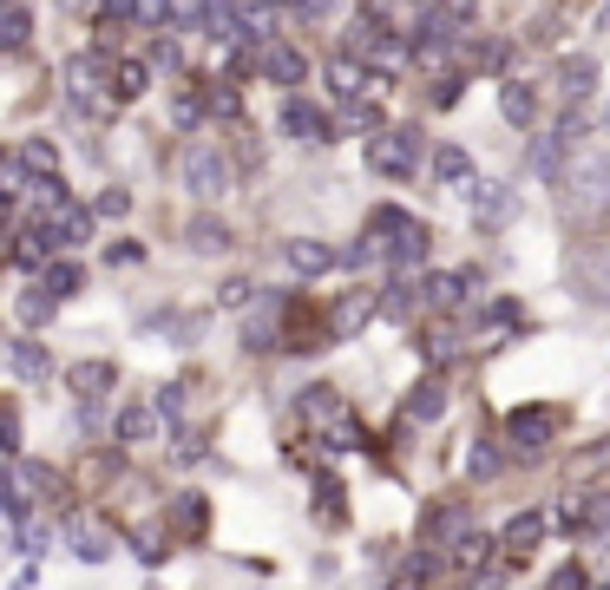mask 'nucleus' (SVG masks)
Here are the masks:
<instances>
[{
	"label": "nucleus",
	"instance_id": "nucleus-1",
	"mask_svg": "<svg viewBox=\"0 0 610 590\" xmlns=\"http://www.w3.org/2000/svg\"><path fill=\"white\" fill-rule=\"evenodd\" d=\"M565 217L578 230H605L610 223V151H585L565 177Z\"/></svg>",
	"mask_w": 610,
	"mask_h": 590
},
{
	"label": "nucleus",
	"instance_id": "nucleus-2",
	"mask_svg": "<svg viewBox=\"0 0 610 590\" xmlns=\"http://www.w3.org/2000/svg\"><path fill=\"white\" fill-rule=\"evenodd\" d=\"M302 414H309V427L322 433L329 453H368V433H361V420L348 414V401L335 387H309L302 394Z\"/></svg>",
	"mask_w": 610,
	"mask_h": 590
},
{
	"label": "nucleus",
	"instance_id": "nucleus-3",
	"mask_svg": "<svg viewBox=\"0 0 610 590\" xmlns=\"http://www.w3.org/2000/svg\"><path fill=\"white\" fill-rule=\"evenodd\" d=\"M112 72L118 66H105V53H72L66 59V105L72 112H105V99H118V85H112Z\"/></svg>",
	"mask_w": 610,
	"mask_h": 590
},
{
	"label": "nucleus",
	"instance_id": "nucleus-4",
	"mask_svg": "<svg viewBox=\"0 0 610 590\" xmlns=\"http://www.w3.org/2000/svg\"><path fill=\"white\" fill-rule=\"evenodd\" d=\"M177 177H184V190H191L197 204H217V197L230 190V158H223L210 138H191V144L177 151Z\"/></svg>",
	"mask_w": 610,
	"mask_h": 590
},
{
	"label": "nucleus",
	"instance_id": "nucleus-5",
	"mask_svg": "<svg viewBox=\"0 0 610 590\" xmlns=\"http://www.w3.org/2000/svg\"><path fill=\"white\" fill-rule=\"evenodd\" d=\"M460 197H467V217H473L480 230H513V223H519V190H506V184H493V177H473Z\"/></svg>",
	"mask_w": 610,
	"mask_h": 590
},
{
	"label": "nucleus",
	"instance_id": "nucleus-6",
	"mask_svg": "<svg viewBox=\"0 0 610 590\" xmlns=\"http://www.w3.org/2000/svg\"><path fill=\"white\" fill-rule=\"evenodd\" d=\"M559 427H565V414L559 407H519L513 420H506V440H513V460H539L552 440H559Z\"/></svg>",
	"mask_w": 610,
	"mask_h": 590
},
{
	"label": "nucleus",
	"instance_id": "nucleus-7",
	"mask_svg": "<svg viewBox=\"0 0 610 590\" xmlns=\"http://www.w3.org/2000/svg\"><path fill=\"white\" fill-rule=\"evenodd\" d=\"M414 164H421V131L388 125L381 138H368V171H381V177H414Z\"/></svg>",
	"mask_w": 610,
	"mask_h": 590
},
{
	"label": "nucleus",
	"instance_id": "nucleus-8",
	"mask_svg": "<svg viewBox=\"0 0 610 590\" xmlns=\"http://www.w3.org/2000/svg\"><path fill=\"white\" fill-rule=\"evenodd\" d=\"M572 289L591 309H610V243H578L572 250Z\"/></svg>",
	"mask_w": 610,
	"mask_h": 590
},
{
	"label": "nucleus",
	"instance_id": "nucleus-9",
	"mask_svg": "<svg viewBox=\"0 0 610 590\" xmlns=\"http://www.w3.org/2000/svg\"><path fill=\"white\" fill-rule=\"evenodd\" d=\"M375 315H381V296H375V289H348V296L329 309V342H355Z\"/></svg>",
	"mask_w": 610,
	"mask_h": 590
},
{
	"label": "nucleus",
	"instance_id": "nucleus-10",
	"mask_svg": "<svg viewBox=\"0 0 610 590\" xmlns=\"http://www.w3.org/2000/svg\"><path fill=\"white\" fill-rule=\"evenodd\" d=\"M66 387L79 394V407H99V401L118 387V368H112V361H72V368H66Z\"/></svg>",
	"mask_w": 610,
	"mask_h": 590
},
{
	"label": "nucleus",
	"instance_id": "nucleus-11",
	"mask_svg": "<svg viewBox=\"0 0 610 590\" xmlns=\"http://www.w3.org/2000/svg\"><path fill=\"white\" fill-rule=\"evenodd\" d=\"M66 545H72L79 565H105V558H112V532H105L99 519H85V512L66 519Z\"/></svg>",
	"mask_w": 610,
	"mask_h": 590
},
{
	"label": "nucleus",
	"instance_id": "nucleus-12",
	"mask_svg": "<svg viewBox=\"0 0 610 590\" xmlns=\"http://www.w3.org/2000/svg\"><path fill=\"white\" fill-rule=\"evenodd\" d=\"M283 131H289V138H302V144H329V138H335V118H329V112H315L309 99H289V105H283Z\"/></svg>",
	"mask_w": 610,
	"mask_h": 590
},
{
	"label": "nucleus",
	"instance_id": "nucleus-13",
	"mask_svg": "<svg viewBox=\"0 0 610 590\" xmlns=\"http://www.w3.org/2000/svg\"><path fill=\"white\" fill-rule=\"evenodd\" d=\"M565 144H572V138H565L559 125H552V131H539V138H532V158H526V171H532L539 184H559V177H572V171H565Z\"/></svg>",
	"mask_w": 610,
	"mask_h": 590
},
{
	"label": "nucleus",
	"instance_id": "nucleus-14",
	"mask_svg": "<svg viewBox=\"0 0 610 590\" xmlns=\"http://www.w3.org/2000/svg\"><path fill=\"white\" fill-rule=\"evenodd\" d=\"M440 414H447V381H440V374H427V381L401 401V420H407V427H434Z\"/></svg>",
	"mask_w": 610,
	"mask_h": 590
},
{
	"label": "nucleus",
	"instance_id": "nucleus-15",
	"mask_svg": "<svg viewBox=\"0 0 610 590\" xmlns=\"http://www.w3.org/2000/svg\"><path fill=\"white\" fill-rule=\"evenodd\" d=\"M7 368H13V381H53V355L33 335H13L7 342Z\"/></svg>",
	"mask_w": 610,
	"mask_h": 590
},
{
	"label": "nucleus",
	"instance_id": "nucleus-16",
	"mask_svg": "<svg viewBox=\"0 0 610 590\" xmlns=\"http://www.w3.org/2000/svg\"><path fill=\"white\" fill-rule=\"evenodd\" d=\"M473 532H480V525H473V512H467V506H440V512L427 519V545H447V552H460Z\"/></svg>",
	"mask_w": 610,
	"mask_h": 590
},
{
	"label": "nucleus",
	"instance_id": "nucleus-17",
	"mask_svg": "<svg viewBox=\"0 0 610 590\" xmlns=\"http://www.w3.org/2000/svg\"><path fill=\"white\" fill-rule=\"evenodd\" d=\"M263 79H269V85H302V79H309V59H302L296 46H283V39H269V46H263Z\"/></svg>",
	"mask_w": 610,
	"mask_h": 590
},
{
	"label": "nucleus",
	"instance_id": "nucleus-18",
	"mask_svg": "<svg viewBox=\"0 0 610 590\" xmlns=\"http://www.w3.org/2000/svg\"><path fill=\"white\" fill-rule=\"evenodd\" d=\"M39 236H46V243H59V250H72V243H85V236H92V210L66 204V210H53V217L39 223Z\"/></svg>",
	"mask_w": 610,
	"mask_h": 590
},
{
	"label": "nucleus",
	"instance_id": "nucleus-19",
	"mask_svg": "<svg viewBox=\"0 0 610 590\" xmlns=\"http://www.w3.org/2000/svg\"><path fill=\"white\" fill-rule=\"evenodd\" d=\"M421 296H427V309H440V315H453V309L467 302V276H460V269H434V276L421 282Z\"/></svg>",
	"mask_w": 610,
	"mask_h": 590
},
{
	"label": "nucleus",
	"instance_id": "nucleus-20",
	"mask_svg": "<svg viewBox=\"0 0 610 590\" xmlns=\"http://www.w3.org/2000/svg\"><path fill=\"white\" fill-rule=\"evenodd\" d=\"M545 532H552V519H545V512H519V519L506 525V539H499V545H506V558H532V545H539Z\"/></svg>",
	"mask_w": 610,
	"mask_h": 590
},
{
	"label": "nucleus",
	"instance_id": "nucleus-21",
	"mask_svg": "<svg viewBox=\"0 0 610 590\" xmlns=\"http://www.w3.org/2000/svg\"><path fill=\"white\" fill-rule=\"evenodd\" d=\"M184 243H191L197 256H223V250H230V223H223V217H191V223H184Z\"/></svg>",
	"mask_w": 610,
	"mask_h": 590
},
{
	"label": "nucleus",
	"instance_id": "nucleus-22",
	"mask_svg": "<svg viewBox=\"0 0 610 590\" xmlns=\"http://www.w3.org/2000/svg\"><path fill=\"white\" fill-rule=\"evenodd\" d=\"M335 263H342V256H335L329 243H315V236H296V243H289V269H296V276H322V269H335Z\"/></svg>",
	"mask_w": 610,
	"mask_h": 590
},
{
	"label": "nucleus",
	"instance_id": "nucleus-23",
	"mask_svg": "<svg viewBox=\"0 0 610 590\" xmlns=\"http://www.w3.org/2000/svg\"><path fill=\"white\" fill-rule=\"evenodd\" d=\"M204 525H210V499H197V493L171 499V532L177 539H204Z\"/></svg>",
	"mask_w": 610,
	"mask_h": 590
},
{
	"label": "nucleus",
	"instance_id": "nucleus-24",
	"mask_svg": "<svg viewBox=\"0 0 610 590\" xmlns=\"http://www.w3.org/2000/svg\"><path fill=\"white\" fill-rule=\"evenodd\" d=\"M499 112H506V125H519V131H526V125L539 118V99H532V85H526V79L499 85Z\"/></svg>",
	"mask_w": 610,
	"mask_h": 590
},
{
	"label": "nucleus",
	"instance_id": "nucleus-25",
	"mask_svg": "<svg viewBox=\"0 0 610 590\" xmlns=\"http://www.w3.org/2000/svg\"><path fill=\"white\" fill-rule=\"evenodd\" d=\"M53 309H59V302H53L46 289H20V296H13V322H20L26 335H33V328H46V322H53Z\"/></svg>",
	"mask_w": 610,
	"mask_h": 590
},
{
	"label": "nucleus",
	"instance_id": "nucleus-26",
	"mask_svg": "<svg viewBox=\"0 0 610 590\" xmlns=\"http://www.w3.org/2000/svg\"><path fill=\"white\" fill-rule=\"evenodd\" d=\"M559 92L565 99H591L598 92V59H565L559 66Z\"/></svg>",
	"mask_w": 610,
	"mask_h": 590
},
{
	"label": "nucleus",
	"instance_id": "nucleus-27",
	"mask_svg": "<svg viewBox=\"0 0 610 590\" xmlns=\"http://www.w3.org/2000/svg\"><path fill=\"white\" fill-rule=\"evenodd\" d=\"M158 433V407L151 401H131V407H118V440L131 447V440H151Z\"/></svg>",
	"mask_w": 610,
	"mask_h": 590
},
{
	"label": "nucleus",
	"instance_id": "nucleus-28",
	"mask_svg": "<svg viewBox=\"0 0 610 590\" xmlns=\"http://www.w3.org/2000/svg\"><path fill=\"white\" fill-rule=\"evenodd\" d=\"M434 177H440V184H473V158H467V144H440V151H434Z\"/></svg>",
	"mask_w": 610,
	"mask_h": 590
},
{
	"label": "nucleus",
	"instance_id": "nucleus-29",
	"mask_svg": "<svg viewBox=\"0 0 610 590\" xmlns=\"http://www.w3.org/2000/svg\"><path fill=\"white\" fill-rule=\"evenodd\" d=\"M427 243H434V236H427V223H414V230H407V236L394 243V269H401V282H407V276H414V269L427 263Z\"/></svg>",
	"mask_w": 610,
	"mask_h": 590
},
{
	"label": "nucleus",
	"instance_id": "nucleus-30",
	"mask_svg": "<svg viewBox=\"0 0 610 590\" xmlns=\"http://www.w3.org/2000/svg\"><path fill=\"white\" fill-rule=\"evenodd\" d=\"M46 250H53V243H46L39 230H20V236H13V269H46V263H53Z\"/></svg>",
	"mask_w": 610,
	"mask_h": 590
},
{
	"label": "nucleus",
	"instance_id": "nucleus-31",
	"mask_svg": "<svg viewBox=\"0 0 610 590\" xmlns=\"http://www.w3.org/2000/svg\"><path fill=\"white\" fill-rule=\"evenodd\" d=\"M79 282H85V269L59 256V263H46V282H39V289H46V296L59 302V296H79Z\"/></svg>",
	"mask_w": 610,
	"mask_h": 590
},
{
	"label": "nucleus",
	"instance_id": "nucleus-32",
	"mask_svg": "<svg viewBox=\"0 0 610 590\" xmlns=\"http://www.w3.org/2000/svg\"><path fill=\"white\" fill-rule=\"evenodd\" d=\"M112 85H118V99H138V92L151 85V59H118V72H112Z\"/></svg>",
	"mask_w": 610,
	"mask_h": 590
},
{
	"label": "nucleus",
	"instance_id": "nucleus-33",
	"mask_svg": "<svg viewBox=\"0 0 610 590\" xmlns=\"http://www.w3.org/2000/svg\"><path fill=\"white\" fill-rule=\"evenodd\" d=\"M421 348H427V361H453V355H460V328H453V322H434V328L421 335Z\"/></svg>",
	"mask_w": 610,
	"mask_h": 590
},
{
	"label": "nucleus",
	"instance_id": "nucleus-34",
	"mask_svg": "<svg viewBox=\"0 0 610 590\" xmlns=\"http://www.w3.org/2000/svg\"><path fill=\"white\" fill-rule=\"evenodd\" d=\"M421 302H427V296H421L414 282H394V289H381V315H401V322H407Z\"/></svg>",
	"mask_w": 610,
	"mask_h": 590
},
{
	"label": "nucleus",
	"instance_id": "nucleus-35",
	"mask_svg": "<svg viewBox=\"0 0 610 590\" xmlns=\"http://www.w3.org/2000/svg\"><path fill=\"white\" fill-rule=\"evenodd\" d=\"M499 466H506V460H499L493 440H473V447H467V473H473V479H499Z\"/></svg>",
	"mask_w": 610,
	"mask_h": 590
},
{
	"label": "nucleus",
	"instance_id": "nucleus-36",
	"mask_svg": "<svg viewBox=\"0 0 610 590\" xmlns=\"http://www.w3.org/2000/svg\"><path fill=\"white\" fill-rule=\"evenodd\" d=\"M204 112H217V118H237V112H243V99H237V85H230V79H217V85H204Z\"/></svg>",
	"mask_w": 610,
	"mask_h": 590
},
{
	"label": "nucleus",
	"instance_id": "nucleus-37",
	"mask_svg": "<svg viewBox=\"0 0 610 590\" xmlns=\"http://www.w3.org/2000/svg\"><path fill=\"white\" fill-rule=\"evenodd\" d=\"M131 552H138V565H164V532L158 525H131Z\"/></svg>",
	"mask_w": 610,
	"mask_h": 590
},
{
	"label": "nucleus",
	"instance_id": "nucleus-38",
	"mask_svg": "<svg viewBox=\"0 0 610 590\" xmlns=\"http://www.w3.org/2000/svg\"><path fill=\"white\" fill-rule=\"evenodd\" d=\"M26 33H33V13L26 7H7L0 13V46H26Z\"/></svg>",
	"mask_w": 610,
	"mask_h": 590
},
{
	"label": "nucleus",
	"instance_id": "nucleus-39",
	"mask_svg": "<svg viewBox=\"0 0 610 590\" xmlns=\"http://www.w3.org/2000/svg\"><path fill=\"white\" fill-rule=\"evenodd\" d=\"M13 158H20V164H26V171H46V177H53V164H59V151H53V144H46V138H26V144H20V151H13Z\"/></svg>",
	"mask_w": 610,
	"mask_h": 590
},
{
	"label": "nucleus",
	"instance_id": "nucleus-40",
	"mask_svg": "<svg viewBox=\"0 0 610 590\" xmlns=\"http://www.w3.org/2000/svg\"><path fill=\"white\" fill-rule=\"evenodd\" d=\"M381 256H394V250H388V243H381V236H361V243H355V250H342V263H348V269H375V263H381Z\"/></svg>",
	"mask_w": 610,
	"mask_h": 590
},
{
	"label": "nucleus",
	"instance_id": "nucleus-41",
	"mask_svg": "<svg viewBox=\"0 0 610 590\" xmlns=\"http://www.w3.org/2000/svg\"><path fill=\"white\" fill-rule=\"evenodd\" d=\"M315 506H322V525H342V519H348V512H342V486H335L329 473L315 479Z\"/></svg>",
	"mask_w": 610,
	"mask_h": 590
},
{
	"label": "nucleus",
	"instance_id": "nucleus-42",
	"mask_svg": "<svg viewBox=\"0 0 610 590\" xmlns=\"http://www.w3.org/2000/svg\"><path fill=\"white\" fill-rule=\"evenodd\" d=\"M486 558H493V539H486V532H473V539L453 552V565H467V571H486Z\"/></svg>",
	"mask_w": 610,
	"mask_h": 590
},
{
	"label": "nucleus",
	"instance_id": "nucleus-43",
	"mask_svg": "<svg viewBox=\"0 0 610 590\" xmlns=\"http://www.w3.org/2000/svg\"><path fill=\"white\" fill-rule=\"evenodd\" d=\"M0 184H7V197H13V204H20L26 190H39V184L26 177V164H20V158H7V164H0Z\"/></svg>",
	"mask_w": 610,
	"mask_h": 590
},
{
	"label": "nucleus",
	"instance_id": "nucleus-44",
	"mask_svg": "<svg viewBox=\"0 0 610 590\" xmlns=\"http://www.w3.org/2000/svg\"><path fill=\"white\" fill-rule=\"evenodd\" d=\"M171 125L197 131V125H204V99H171Z\"/></svg>",
	"mask_w": 610,
	"mask_h": 590
},
{
	"label": "nucleus",
	"instance_id": "nucleus-45",
	"mask_svg": "<svg viewBox=\"0 0 610 590\" xmlns=\"http://www.w3.org/2000/svg\"><path fill=\"white\" fill-rule=\"evenodd\" d=\"M545 590H591V578H585V565H559V571L545 578Z\"/></svg>",
	"mask_w": 610,
	"mask_h": 590
},
{
	"label": "nucleus",
	"instance_id": "nucleus-46",
	"mask_svg": "<svg viewBox=\"0 0 610 590\" xmlns=\"http://www.w3.org/2000/svg\"><path fill=\"white\" fill-rule=\"evenodd\" d=\"M585 532H610V493L585 499Z\"/></svg>",
	"mask_w": 610,
	"mask_h": 590
},
{
	"label": "nucleus",
	"instance_id": "nucleus-47",
	"mask_svg": "<svg viewBox=\"0 0 610 590\" xmlns=\"http://www.w3.org/2000/svg\"><path fill=\"white\" fill-rule=\"evenodd\" d=\"M506 59H513V39H486L480 66H486V72H506Z\"/></svg>",
	"mask_w": 610,
	"mask_h": 590
},
{
	"label": "nucleus",
	"instance_id": "nucleus-48",
	"mask_svg": "<svg viewBox=\"0 0 610 590\" xmlns=\"http://www.w3.org/2000/svg\"><path fill=\"white\" fill-rule=\"evenodd\" d=\"M125 210H131V190H118V184L99 190V217H125Z\"/></svg>",
	"mask_w": 610,
	"mask_h": 590
},
{
	"label": "nucleus",
	"instance_id": "nucleus-49",
	"mask_svg": "<svg viewBox=\"0 0 610 590\" xmlns=\"http://www.w3.org/2000/svg\"><path fill=\"white\" fill-rule=\"evenodd\" d=\"M158 414H164V420H177V414H184V381H171V387L158 394Z\"/></svg>",
	"mask_w": 610,
	"mask_h": 590
},
{
	"label": "nucleus",
	"instance_id": "nucleus-50",
	"mask_svg": "<svg viewBox=\"0 0 610 590\" xmlns=\"http://www.w3.org/2000/svg\"><path fill=\"white\" fill-rule=\"evenodd\" d=\"M171 460H177V466H197V460H204V440H197V433H177V453H171Z\"/></svg>",
	"mask_w": 610,
	"mask_h": 590
},
{
	"label": "nucleus",
	"instance_id": "nucleus-51",
	"mask_svg": "<svg viewBox=\"0 0 610 590\" xmlns=\"http://www.w3.org/2000/svg\"><path fill=\"white\" fill-rule=\"evenodd\" d=\"M460 85H467V79H460V72H447V79L434 85V105H460Z\"/></svg>",
	"mask_w": 610,
	"mask_h": 590
},
{
	"label": "nucleus",
	"instance_id": "nucleus-52",
	"mask_svg": "<svg viewBox=\"0 0 610 590\" xmlns=\"http://www.w3.org/2000/svg\"><path fill=\"white\" fill-rule=\"evenodd\" d=\"M552 525H559V532H565V539H578V532H585V506H565V512H559V519H552Z\"/></svg>",
	"mask_w": 610,
	"mask_h": 590
},
{
	"label": "nucleus",
	"instance_id": "nucleus-53",
	"mask_svg": "<svg viewBox=\"0 0 610 590\" xmlns=\"http://www.w3.org/2000/svg\"><path fill=\"white\" fill-rule=\"evenodd\" d=\"M217 302H223V309H243V302H250V282H243V276H237V282H223V296H217Z\"/></svg>",
	"mask_w": 610,
	"mask_h": 590
},
{
	"label": "nucleus",
	"instance_id": "nucleus-54",
	"mask_svg": "<svg viewBox=\"0 0 610 590\" xmlns=\"http://www.w3.org/2000/svg\"><path fill=\"white\" fill-rule=\"evenodd\" d=\"M151 66H158V72H177V46H171V39H158V53H151Z\"/></svg>",
	"mask_w": 610,
	"mask_h": 590
},
{
	"label": "nucleus",
	"instance_id": "nucleus-55",
	"mask_svg": "<svg viewBox=\"0 0 610 590\" xmlns=\"http://www.w3.org/2000/svg\"><path fill=\"white\" fill-rule=\"evenodd\" d=\"M473 590H506V578H499V571H480V578H473Z\"/></svg>",
	"mask_w": 610,
	"mask_h": 590
},
{
	"label": "nucleus",
	"instance_id": "nucleus-56",
	"mask_svg": "<svg viewBox=\"0 0 610 590\" xmlns=\"http://www.w3.org/2000/svg\"><path fill=\"white\" fill-rule=\"evenodd\" d=\"M598 20H605V26H610V7H598Z\"/></svg>",
	"mask_w": 610,
	"mask_h": 590
},
{
	"label": "nucleus",
	"instance_id": "nucleus-57",
	"mask_svg": "<svg viewBox=\"0 0 610 590\" xmlns=\"http://www.w3.org/2000/svg\"><path fill=\"white\" fill-rule=\"evenodd\" d=\"M145 590H158V585H145Z\"/></svg>",
	"mask_w": 610,
	"mask_h": 590
},
{
	"label": "nucleus",
	"instance_id": "nucleus-58",
	"mask_svg": "<svg viewBox=\"0 0 610 590\" xmlns=\"http://www.w3.org/2000/svg\"><path fill=\"white\" fill-rule=\"evenodd\" d=\"M605 590H610V585H605Z\"/></svg>",
	"mask_w": 610,
	"mask_h": 590
}]
</instances>
